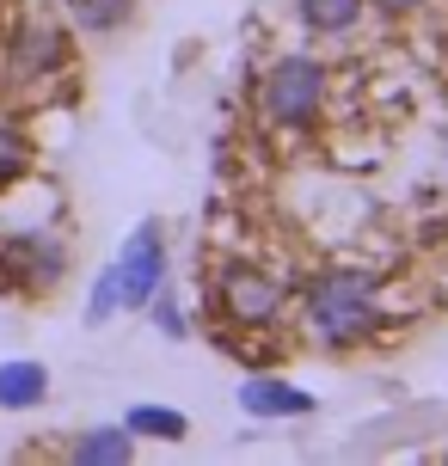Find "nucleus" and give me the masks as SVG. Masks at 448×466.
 I'll return each instance as SVG.
<instances>
[{
  "label": "nucleus",
  "mask_w": 448,
  "mask_h": 466,
  "mask_svg": "<svg viewBox=\"0 0 448 466\" xmlns=\"http://www.w3.org/2000/svg\"><path fill=\"white\" fill-rule=\"evenodd\" d=\"M320 93H326V74L320 62H307V56H283L270 80H264V111L277 116V123H307V116L320 111Z\"/></svg>",
  "instance_id": "obj_2"
},
{
  "label": "nucleus",
  "mask_w": 448,
  "mask_h": 466,
  "mask_svg": "<svg viewBox=\"0 0 448 466\" xmlns=\"http://www.w3.org/2000/svg\"><path fill=\"white\" fill-rule=\"evenodd\" d=\"M44 393H49V369L44 362H6V369H0V405H6V411L44 405Z\"/></svg>",
  "instance_id": "obj_6"
},
{
  "label": "nucleus",
  "mask_w": 448,
  "mask_h": 466,
  "mask_svg": "<svg viewBox=\"0 0 448 466\" xmlns=\"http://www.w3.org/2000/svg\"><path fill=\"white\" fill-rule=\"evenodd\" d=\"M381 13H412V6H424V0H375Z\"/></svg>",
  "instance_id": "obj_15"
},
{
  "label": "nucleus",
  "mask_w": 448,
  "mask_h": 466,
  "mask_svg": "<svg viewBox=\"0 0 448 466\" xmlns=\"http://www.w3.org/2000/svg\"><path fill=\"white\" fill-rule=\"evenodd\" d=\"M25 166H31V141H25V129L13 116H0V185H13Z\"/></svg>",
  "instance_id": "obj_11"
},
{
  "label": "nucleus",
  "mask_w": 448,
  "mask_h": 466,
  "mask_svg": "<svg viewBox=\"0 0 448 466\" xmlns=\"http://www.w3.org/2000/svg\"><path fill=\"white\" fill-rule=\"evenodd\" d=\"M148 313H154V326H160L166 338H185V313H178L172 301H160V295H154V301H148Z\"/></svg>",
  "instance_id": "obj_14"
},
{
  "label": "nucleus",
  "mask_w": 448,
  "mask_h": 466,
  "mask_svg": "<svg viewBox=\"0 0 448 466\" xmlns=\"http://www.w3.org/2000/svg\"><path fill=\"white\" fill-rule=\"evenodd\" d=\"M74 461L80 466H123L129 461V430H93V436H80Z\"/></svg>",
  "instance_id": "obj_8"
},
{
  "label": "nucleus",
  "mask_w": 448,
  "mask_h": 466,
  "mask_svg": "<svg viewBox=\"0 0 448 466\" xmlns=\"http://www.w3.org/2000/svg\"><path fill=\"white\" fill-rule=\"evenodd\" d=\"M277 301H283V289L264 277V270H246V264L221 270V307L234 313L239 326H264L277 313Z\"/></svg>",
  "instance_id": "obj_4"
},
{
  "label": "nucleus",
  "mask_w": 448,
  "mask_h": 466,
  "mask_svg": "<svg viewBox=\"0 0 448 466\" xmlns=\"http://www.w3.org/2000/svg\"><path fill=\"white\" fill-rule=\"evenodd\" d=\"M239 405H246L252 418H307V411H313L307 393H295V387H283V380H264V374L239 387Z\"/></svg>",
  "instance_id": "obj_5"
},
{
  "label": "nucleus",
  "mask_w": 448,
  "mask_h": 466,
  "mask_svg": "<svg viewBox=\"0 0 448 466\" xmlns=\"http://www.w3.org/2000/svg\"><path fill=\"white\" fill-rule=\"evenodd\" d=\"M62 62V37L56 31H25V37H13V68L19 74H44Z\"/></svg>",
  "instance_id": "obj_7"
},
{
  "label": "nucleus",
  "mask_w": 448,
  "mask_h": 466,
  "mask_svg": "<svg viewBox=\"0 0 448 466\" xmlns=\"http://www.w3.org/2000/svg\"><path fill=\"white\" fill-rule=\"evenodd\" d=\"M123 307V289H117V270H105V277H98V289H93V301H87V319H111V313H117Z\"/></svg>",
  "instance_id": "obj_13"
},
{
  "label": "nucleus",
  "mask_w": 448,
  "mask_h": 466,
  "mask_svg": "<svg viewBox=\"0 0 448 466\" xmlns=\"http://www.w3.org/2000/svg\"><path fill=\"white\" fill-rule=\"evenodd\" d=\"M356 13H362V0H301V19L313 31H351Z\"/></svg>",
  "instance_id": "obj_10"
},
{
  "label": "nucleus",
  "mask_w": 448,
  "mask_h": 466,
  "mask_svg": "<svg viewBox=\"0 0 448 466\" xmlns=\"http://www.w3.org/2000/svg\"><path fill=\"white\" fill-rule=\"evenodd\" d=\"M129 6L136 0H74V19L87 25V31H117L129 19Z\"/></svg>",
  "instance_id": "obj_12"
},
{
  "label": "nucleus",
  "mask_w": 448,
  "mask_h": 466,
  "mask_svg": "<svg viewBox=\"0 0 448 466\" xmlns=\"http://www.w3.org/2000/svg\"><path fill=\"white\" fill-rule=\"evenodd\" d=\"M123 430H129V436H160V442H178L190 423H185V411H166V405H136Z\"/></svg>",
  "instance_id": "obj_9"
},
{
  "label": "nucleus",
  "mask_w": 448,
  "mask_h": 466,
  "mask_svg": "<svg viewBox=\"0 0 448 466\" xmlns=\"http://www.w3.org/2000/svg\"><path fill=\"white\" fill-rule=\"evenodd\" d=\"M117 270V289H123V307H148L154 295H160V277H166V239L154 221H142V228L129 233V246H123V258L111 264Z\"/></svg>",
  "instance_id": "obj_3"
},
{
  "label": "nucleus",
  "mask_w": 448,
  "mask_h": 466,
  "mask_svg": "<svg viewBox=\"0 0 448 466\" xmlns=\"http://www.w3.org/2000/svg\"><path fill=\"white\" fill-rule=\"evenodd\" d=\"M307 326L326 344H356L375 326V282L369 277H326L307 289Z\"/></svg>",
  "instance_id": "obj_1"
}]
</instances>
